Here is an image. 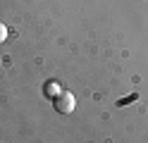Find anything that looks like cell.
Here are the masks:
<instances>
[{
    "instance_id": "4",
    "label": "cell",
    "mask_w": 148,
    "mask_h": 143,
    "mask_svg": "<svg viewBox=\"0 0 148 143\" xmlns=\"http://www.w3.org/2000/svg\"><path fill=\"white\" fill-rule=\"evenodd\" d=\"M5 38H7V26H5L3 22H0V43H3Z\"/></svg>"
},
{
    "instance_id": "2",
    "label": "cell",
    "mask_w": 148,
    "mask_h": 143,
    "mask_svg": "<svg viewBox=\"0 0 148 143\" xmlns=\"http://www.w3.org/2000/svg\"><path fill=\"white\" fill-rule=\"evenodd\" d=\"M60 93H62V86H60L58 81H55V79H50V81H45V83H43V95H45V98L55 100Z\"/></svg>"
},
{
    "instance_id": "3",
    "label": "cell",
    "mask_w": 148,
    "mask_h": 143,
    "mask_svg": "<svg viewBox=\"0 0 148 143\" xmlns=\"http://www.w3.org/2000/svg\"><path fill=\"white\" fill-rule=\"evenodd\" d=\"M138 98V95L136 93H132V95H127V98H122V100H117V105H119V107H122V105H127V103H134Z\"/></svg>"
},
{
    "instance_id": "1",
    "label": "cell",
    "mask_w": 148,
    "mask_h": 143,
    "mask_svg": "<svg viewBox=\"0 0 148 143\" xmlns=\"http://www.w3.org/2000/svg\"><path fill=\"white\" fill-rule=\"evenodd\" d=\"M53 105H55V110H58L60 114H72V112H74V107H77V98H74V93L62 91L58 98L53 100Z\"/></svg>"
}]
</instances>
